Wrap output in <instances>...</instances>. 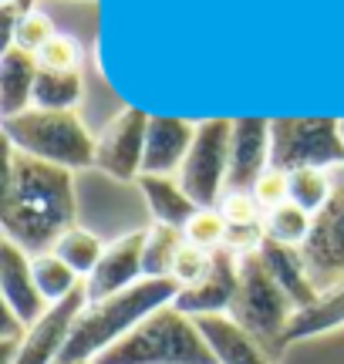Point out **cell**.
Wrapping results in <instances>:
<instances>
[{
	"mask_svg": "<svg viewBox=\"0 0 344 364\" xmlns=\"http://www.w3.org/2000/svg\"><path fill=\"white\" fill-rule=\"evenodd\" d=\"M341 324H344V284L334 287L331 294H324L311 311L297 314L291 321V327H287L284 344H294V341H304V338H318V334H328V331H334V327H341Z\"/></svg>",
	"mask_w": 344,
	"mask_h": 364,
	"instance_id": "obj_20",
	"label": "cell"
},
{
	"mask_svg": "<svg viewBox=\"0 0 344 364\" xmlns=\"http://www.w3.org/2000/svg\"><path fill=\"white\" fill-rule=\"evenodd\" d=\"M270 166L280 172L344 166L341 118H270Z\"/></svg>",
	"mask_w": 344,
	"mask_h": 364,
	"instance_id": "obj_6",
	"label": "cell"
},
{
	"mask_svg": "<svg viewBox=\"0 0 344 364\" xmlns=\"http://www.w3.org/2000/svg\"><path fill=\"white\" fill-rule=\"evenodd\" d=\"M149 118H152L149 112L122 108L95 139V166L119 182H139L146 162Z\"/></svg>",
	"mask_w": 344,
	"mask_h": 364,
	"instance_id": "obj_9",
	"label": "cell"
},
{
	"mask_svg": "<svg viewBox=\"0 0 344 364\" xmlns=\"http://www.w3.org/2000/svg\"><path fill=\"white\" fill-rule=\"evenodd\" d=\"M85 307H88V290L81 284L75 294H68L65 300L51 304L38 324L27 327L21 351H17V358L11 364H58L68 338H71V327H75V321L81 317Z\"/></svg>",
	"mask_w": 344,
	"mask_h": 364,
	"instance_id": "obj_10",
	"label": "cell"
},
{
	"mask_svg": "<svg viewBox=\"0 0 344 364\" xmlns=\"http://www.w3.org/2000/svg\"><path fill=\"white\" fill-rule=\"evenodd\" d=\"M183 284L179 280H139L135 287L122 290L115 297L88 304L81 317L71 327L65 351L58 358V364H92L102 351H108L115 341H122L132 327H139L149 314H156L159 307H169L179 297Z\"/></svg>",
	"mask_w": 344,
	"mask_h": 364,
	"instance_id": "obj_2",
	"label": "cell"
},
{
	"mask_svg": "<svg viewBox=\"0 0 344 364\" xmlns=\"http://www.w3.org/2000/svg\"><path fill=\"white\" fill-rule=\"evenodd\" d=\"M139 189L146 196L149 209H152V216L156 223H166V226H179L186 230V223L196 216V203L186 196V189L179 182H172L169 176H149L142 172L139 176Z\"/></svg>",
	"mask_w": 344,
	"mask_h": 364,
	"instance_id": "obj_19",
	"label": "cell"
},
{
	"mask_svg": "<svg viewBox=\"0 0 344 364\" xmlns=\"http://www.w3.org/2000/svg\"><path fill=\"white\" fill-rule=\"evenodd\" d=\"M4 4H11V0H4Z\"/></svg>",
	"mask_w": 344,
	"mask_h": 364,
	"instance_id": "obj_34",
	"label": "cell"
},
{
	"mask_svg": "<svg viewBox=\"0 0 344 364\" xmlns=\"http://www.w3.org/2000/svg\"><path fill=\"white\" fill-rule=\"evenodd\" d=\"M291 176V203L318 216L328 196H331V172L324 169H297V172H287Z\"/></svg>",
	"mask_w": 344,
	"mask_h": 364,
	"instance_id": "obj_26",
	"label": "cell"
},
{
	"mask_svg": "<svg viewBox=\"0 0 344 364\" xmlns=\"http://www.w3.org/2000/svg\"><path fill=\"white\" fill-rule=\"evenodd\" d=\"M38 58L21 48H4L0 54V115L14 118L34 105V85H38Z\"/></svg>",
	"mask_w": 344,
	"mask_h": 364,
	"instance_id": "obj_18",
	"label": "cell"
},
{
	"mask_svg": "<svg viewBox=\"0 0 344 364\" xmlns=\"http://www.w3.org/2000/svg\"><path fill=\"white\" fill-rule=\"evenodd\" d=\"M216 253V250H213ZM213 253L203 247H193V243H186L179 250V257H176V267H172V280H179L183 287H196L213 267Z\"/></svg>",
	"mask_w": 344,
	"mask_h": 364,
	"instance_id": "obj_30",
	"label": "cell"
},
{
	"mask_svg": "<svg viewBox=\"0 0 344 364\" xmlns=\"http://www.w3.org/2000/svg\"><path fill=\"white\" fill-rule=\"evenodd\" d=\"M4 139L17 152L61 169L75 172L95 166V139L75 112L27 108L21 115L4 118Z\"/></svg>",
	"mask_w": 344,
	"mask_h": 364,
	"instance_id": "obj_4",
	"label": "cell"
},
{
	"mask_svg": "<svg viewBox=\"0 0 344 364\" xmlns=\"http://www.w3.org/2000/svg\"><path fill=\"white\" fill-rule=\"evenodd\" d=\"M341 132H344V118H341Z\"/></svg>",
	"mask_w": 344,
	"mask_h": 364,
	"instance_id": "obj_33",
	"label": "cell"
},
{
	"mask_svg": "<svg viewBox=\"0 0 344 364\" xmlns=\"http://www.w3.org/2000/svg\"><path fill=\"white\" fill-rule=\"evenodd\" d=\"M230 317L250 334L270 358H277L287 344V327L297 317L294 300L280 290V284L270 277L260 253H243L240 257V290L230 307Z\"/></svg>",
	"mask_w": 344,
	"mask_h": 364,
	"instance_id": "obj_5",
	"label": "cell"
},
{
	"mask_svg": "<svg viewBox=\"0 0 344 364\" xmlns=\"http://www.w3.org/2000/svg\"><path fill=\"white\" fill-rule=\"evenodd\" d=\"M193 321L203 331V338L220 364H274V358L230 314H206V317H193Z\"/></svg>",
	"mask_w": 344,
	"mask_h": 364,
	"instance_id": "obj_17",
	"label": "cell"
},
{
	"mask_svg": "<svg viewBox=\"0 0 344 364\" xmlns=\"http://www.w3.org/2000/svg\"><path fill=\"white\" fill-rule=\"evenodd\" d=\"M311 284L324 294L344 284V166L331 169V196L314 216L311 236L301 247Z\"/></svg>",
	"mask_w": 344,
	"mask_h": 364,
	"instance_id": "obj_8",
	"label": "cell"
},
{
	"mask_svg": "<svg viewBox=\"0 0 344 364\" xmlns=\"http://www.w3.org/2000/svg\"><path fill=\"white\" fill-rule=\"evenodd\" d=\"M81 102V71L65 75V71H38V85H34V108H48V112H75Z\"/></svg>",
	"mask_w": 344,
	"mask_h": 364,
	"instance_id": "obj_22",
	"label": "cell"
},
{
	"mask_svg": "<svg viewBox=\"0 0 344 364\" xmlns=\"http://www.w3.org/2000/svg\"><path fill=\"white\" fill-rule=\"evenodd\" d=\"M196 139V125H189L186 118L172 115H152L149 118V135H146V162L142 172L149 176H169V172L183 169L186 156Z\"/></svg>",
	"mask_w": 344,
	"mask_h": 364,
	"instance_id": "obj_15",
	"label": "cell"
},
{
	"mask_svg": "<svg viewBox=\"0 0 344 364\" xmlns=\"http://www.w3.org/2000/svg\"><path fill=\"white\" fill-rule=\"evenodd\" d=\"M186 243L203 250H220L226 243V220L220 209H196V216L186 223Z\"/></svg>",
	"mask_w": 344,
	"mask_h": 364,
	"instance_id": "obj_29",
	"label": "cell"
},
{
	"mask_svg": "<svg viewBox=\"0 0 344 364\" xmlns=\"http://www.w3.org/2000/svg\"><path fill=\"white\" fill-rule=\"evenodd\" d=\"M220 213H223L226 226H253V223H264V209L253 199V193H223L220 199Z\"/></svg>",
	"mask_w": 344,
	"mask_h": 364,
	"instance_id": "obj_32",
	"label": "cell"
},
{
	"mask_svg": "<svg viewBox=\"0 0 344 364\" xmlns=\"http://www.w3.org/2000/svg\"><path fill=\"white\" fill-rule=\"evenodd\" d=\"M240 290V257L233 250L220 247L213 253L210 273L196 287H183L179 297L172 300L176 311L186 317H206V314H230Z\"/></svg>",
	"mask_w": 344,
	"mask_h": 364,
	"instance_id": "obj_11",
	"label": "cell"
},
{
	"mask_svg": "<svg viewBox=\"0 0 344 364\" xmlns=\"http://www.w3.org/2000/svg\"><path fill=\"white\" fill-rule=\"evenodd\" d=\"M142 253H146V230L125 233L122 240H115L112 247H105L102 263H98L95 273L85 280L88 304L115 297L122 290L135 287L139 280H146V273H142Z\"/></svg>",
	"mask_w": 344,
	"mask_h": 364,
	"instance_id": "obj_12",
	"label": "cell"
},
{
	"mask_svg": "<svg viewBox=\"0 0 344 364\" xmlns=\"http://www.w3.org/2000/svg\"><path fill=\"white\" fill-rule=\"evenodd\" d=\"M81 61H85V51H81V44L71 34H54L44 48L38 51V65L44 71H65V75H75L81 71Z\"/></svg>",
	"mask_w": 344,
	"mask_h": 364,
	"instance_id": "obj_28",
	"label": "cell"
},
{
	"mask_svg": "<svg viewBox=\"0 0 344 364\" xmlns=\"http://www.w3.org/2000/svg\"><path fill=\"white\" fill-rule=\"evenodd\" d=\"M92 364H220L193 317L159 307Z\"/></svg>",
	"mask_w": 344,
	"mask_h": 364,
	"instance_id": "obj_3",
	"label": "cell"
},
{
	"mask_svg": "<svg viewBox=\"0 0 344 364\" xmlns=\"http://www.w3.org/2000/svg\"><path fill=\"white\" fill-rule=\"evenodd\" d=\"M311 226H314V216L304 213L297 203H284V206L264 213V236L287 243V247H304L307 236H311Z\"/></svg>",
	"mask_w": 344,
	"mask_h": 364,
	"instance_id": "obj_25",
	"label": "cell"
},
{
	"mask_svg": "<svg viewBox=\"0 0 344 364\" xmlns=\"http://www.w3.org/2000/svg\"><path fill=\"white\" fill-rule=\"evenodd\" d=\"M257 253H260L264 267L270 270V277L280 284V290L294 300L297 314L311 311L321 300V290L311 284V273H307L301 247H287V243H277V240H264Z\"/></svg>",
	"mask_w": 344,
	"mask_h": 364,
	"instance_id": "obj_16",
	"label": "cell"
},
{
	"mask_svg": "<svg viewBox=\"0 0 344 364\" xmlns=\"http://www.w3.org/2000/svg\"><path fill=\"white\" fill-rule=\"evenodd\" d=\"M230 149H233V118L196 122V139L179 169V186L199 209L220 206L230 176Z\"/></svg>",
	"mask_w": 344,
	"mask_h": 364,
	"instance_id": "obj_7",
	"label": "cell"
},
{
	"mask_svg": "<svg viewBox=\"0 0 344 364\" xmlns=\"http://www.w3.org/2000/svg\"><path fill=\"white\" fill-rule=\"evenodd\" d=\"M78 199L71 169L51 166L17 152L7 145L4 196H0V226L4 240H11L27 257L51 253L54 243L78 226Z\"/></svg>",
	"mask_w": 344,
	"mask_h": 364,
	"instance_id": "obj_1",
	"label": "cell"
},
{
	"mask_svg": "<svg viewBox=\"0 0 344 364\" xmlns=\"http://www.w3.org/2000/svg\"><path fill=\"white\" fill-rule=\"evenodd\" d=\"M250 193H253V199L260 203V209H264V213H270V209L284 206V203H291V176L270 166V169H267L260 179L253 182Z\"/></svg>",
	"mask_w": 344,
	"mask_h": 364,
	"instance_id": "obj_31",
	"label": "cell"
},
{
	"mask_svg": "<svg viewBox=\"0 0 344 364\" xmlns=\"http://www.w3.org/2000/svg\"><path fill=\"white\" fill-rule=\"evenodd\" d=\"M270 169V118H233V149L226 193H250Z\"/></svg>",
	"mask_w": 344,
	"mask_h": 364,
	"instance_id": "obj_14",
	"label": "cell"
},
{
	"mask_svg": "<svg viewBox=\"0 0 344 364\" xmlns=\"http://www.w3.org/2000/svg\"><path fill=\"white\" fill-rule=\"evenodd\" d=\"M0 294H4V307L17 314L24 327H34L51 307L38 290L31 257L11 240L0 243Z\"/></svg>",
	"mask_w": 344,
	"mask_h": 364,
	"instance_id": "obj_13",
	"label": "cell"
},
{
	"mask_svg": "<svg viewBox=\"0 0 344 364\" xmlns=\"http://www.w3.org/2000/svg\"><path fill=\"white\" fill-rule=\"evenodd\" d=\"M51 253H58V257L78 273V277H92L95 267H98L102 257H105V247H102V240H98L95 233L81 230V226H71V230L54 243Z\"/></svg>",
	"mask_w": 344,
	"mask_h": 364,
	"instance_id": "obj_23",
	"label": "cell"
},
{
	"mask_svg": "<svg viewBox=\"0 0 344 364\" xmlns=\"http://www.w3.org/2000/svg\"><path fill=\"white\" fill-rule=\"evenodd\" d=\"M31 270H34V280H38V290L44 294L48 304H58L65 300L68 294H75L81 287V277L71 267H68L58 253H41V257H31Z\"/></svg>",
	"mask_w": 344,
	"mask_h": 364,
	"instance_id": "obj_24",
	"label": "cell"
},
{
	"mask_svg": "<svg viewBox=\"0 0 344 364\" xmlns=\"http://www.w3.org/2000/svg\"><path fill=\"white\" fill-rule=\"evenodd\" d=\"M54 34H58V31H54L51 17L41 14V11H31V14H24V17H17V24H14V31H11V41H7L4 48L14 44V48H21V51L38 58V51L54 38Z\"/></svg>",
	"mask_w": 344,
	"mask_h": 364,
	"instance_id": "obj_27",
	"label": "cell"
},
{
	"mask_svg": "<svg viewBox=\"0 0 344 364\" xmlns=\"http://www.w3.org/2000/svg\"><path fill=\"white\" fill-rule=\"evenodd\" d=\"M186 247V233L179 226H166L156 223L152 230H146V253H142V273L149 280H166L172 277L176 257Z\"/></svg>",
	"mask_w": 344,
	"mask_h": 364,
	"instance_id": "obj_21",
	"label": "cell"
}]
</instances>
